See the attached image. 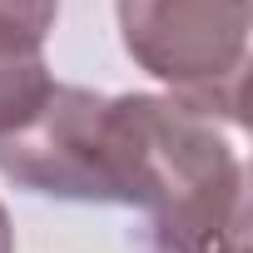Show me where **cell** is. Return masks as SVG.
<instances>
[{
	"label": "cell",
	"mask_w": 253,
	"mask_h": 253,
	"mask_svg": "<svg viewBox=\"0 0 253 253\" xmlns=\"http://www.w3.org/2000/svg\"><path fill=\"white\" fill-rule=\"evenodd\" d=\"M50 89L55 80L45 65V40L15 25H0V134L25 124Z\"/></svg>",
	"instance_id": "4"
},
{
	"label": "cell",
	"mask_w": 253,
	"mask_h": 253,
	"mask_svg": "<svg viewBox=\"0 0 253 253\" xmlns=\"http://www.w3.org/2000/svg\"><path fill=\"white\" fill-rule=\"evenodd\" d=\"M149 253H248V223H233L223 233L189 238V243H154Z\"/></svg>",
	"instance_id": "6"
},
{
	"label": "cell",
	"mask_w": 253,
	"mask_h": 253,
	"mask_svg": "<svg viewBox=\"0 0 253 253\" xmlns=\"http://www.w3.org/2000/svg\"><path fill=\"white\" fill-rule=\"evenodd\" d=\"M55 10H60V0H0V25H15V30L45 40L55 25Z\"/></svg>",
	"instance_id": "5"
},
{
	"label": "cell",
	"mask_w": 253,
	"mask_h": 253,
	"mask_svg": "<svg viewBox=\"0 0 253 253\" xmlns=\"http://www.w3.org/2000/svg\"><path fill=\"white\" fill-rule=\"evenodd\" d=\"M0 174L45 199L109 204L104 94L80 84H55L25 124L0 134Z\"/></svg>",
	"instance_id": "3"
},
{
	"label": "cell",
	"mask_w": 253,
	"mask_h": 253,
	"mask_svg": "<svg viewBox=\"0 0 253 253\" xmlns=\"http://www.w3.org/2000/svg\"><path fill=\"white\" fill-rule=\"evenodd\" d=\"M119 35L174 99L238 124L248 70V0H119Z\"/></svg>",
	"instance_id": "2"
},
{
	"label": "cell",
	"mask_w": 253,
	"mask_h": 253,
	"mask_svg": "<svg viewBox=\"0 0 253 253\" xmlns=\"http://www.w3.org/2000/svg\"><path fill=\"white\" fill-rule=\"evenodd\" d=\"M109 204L144 209L154 243H189L248 223L243 164L213 114L174 94L104 99Z\"/></svg>",
	"instance_id": "1"
},
{
	"label": "cell",
	"mask_w": 253,
	"mask_h": 253,
	"mask_svg": "<svg viewBox=\"0 0 253 253\" xmlns=\"http://www.w3.org/2000/svg\"><path fill=\"white\" fill-rule=\"evenodd\" d=\"M0 253H15V228H10V213L0 209Z\"/></svg>",
	"instance_id": "7"
}]
</instances>
